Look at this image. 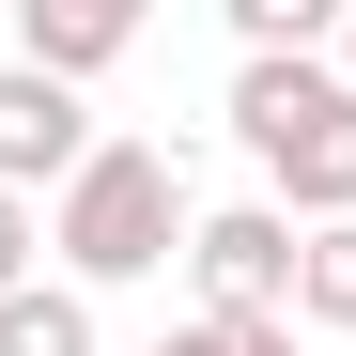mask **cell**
I'll list each match as a JSON object with an SVG mask.
<instances>
[{"instance_id": "1", "label": "cell", "mask_w": 356, "mask_h": 356, "mask_svg": "<svg viewBox=\"0 0 356 356\" xmlns=\"http://www.w3.org/2000/svg\"><path fill=\"white\" fill-rule=\"evenodd\" d=\"M232 140L264 155V202L341 232L356 217V78L341 63H248L232 78Z\"/></svg>"}, {"instance_id": "2", "label": "cell", "mask_w": 356, "mask_h": 356, "mask_svg": "<svg viewBox=\"0 0 356 356\" xmlns=\"http://www.w3.org/2000/svg\"><path fill=\"white\" fill-rule=\"evenodd\" d=\"M47 248H63V279H78V294L155 279L170 248H186V170H170L155 140H93V170L47 202Z\"/></svg>"}, {"instance_id": "3", "label": "cell", "mask_w": 356, "mask_h": 356, "mask_svg": "<svg viewBox=\"0 0 356 356\" xmlns=\"http://www.w3.org/2000/svg\"><path fill=\"white\" fill-rule=\"evenodd\" d=\"M294 232L279 202H217L186 217V294H202V325H294Z\"/></svg>"}, {"instance_id": "4", "label": "cell", "mask_w": 356, "mask_h": 356, "mask_svg": "<svg viewBox=\"0 0 356 356\" xmlns=\"http://www.w3.org/2000/svg\"><path fill=\"white\" fill-rule=\"evenodd\" d=\"M78 170H93V108L63 93V78H31V63H0V186H47V202H63L78 186Z\"/></svg>"}, {"instance_id": "5", "label": "cell", "mask_w": 356, "mask_h": 356, "mask_svg": "<svg viewBox=\"0 0 356 356\" xmlns=\"http://www.w3.org/2000/svg\"><path fill=\"white\" fill-rule=\"evenodd\" d=\"M124 47H140V0H16V63L31 78H108V63H124Z\"/></svg>"}, {"instance_id": "6", "label": "cell", "mask_w": 356, "mask_h": 356, "mask_svg": "<svg viewBox=\"0 0 356 356\" xmlns=\"http://www.w3.org/2000/svg\"><path fill=\"white\" fill-rule=\"evenodd\" d=\"M0 356H93V294H78V279L0 294Z\"/></svg>"}, {"instance_id": "7", "label": "cell", "mask_w": 356, "mask_h": 356, "mask_svg": "<svg viewBox=\"0 0 356 356\" xmlns=\"http://www.w3.org/2000/svg\"><path fill=\"white\" fill-rule=\"evenodd\" d=\"M294 325H325V341H356V217L294 248Z\"/></svg>"}, {"instance_id": "8", "label": "cell", "mask_w": 356, "mask_h": 356, "mask_svg": "<svg viewBox=\"0 0 356 356\" xmlns=\"http://www.w3.org/2000/svg\"><path fill=\"white\" fill-rule=\"evenodd\" d=\"M155 356H294V325H202V310H186Z\"/></svg>"}, {"instance_id": "9", "label": "cell", "mask_w": 356, "mask_h": 356, "mask_svg": "<svg viewBox=\"0 0 356 356\" xmlns=\"http://www.w3.org/2000/svg\"><path fill=\"white\" fill-rule=\"evenodd\" d=\"M31 248H47V232H31V202L0 186V294H31Z\"/></svg>"}, {"instance_id": "10", "label": "cell", "mask_w": 356, "mask_h": 356, "mask_svg": "<svg viewBox=\"0 0 356 356\" xmlns=\"http://www.w3.org/2000/svg\"><path fill=\"white\" fill-rule=\"evenodd\" d=\"M341 78H356V16H341Z\"/></svg>"}]
</instances>
